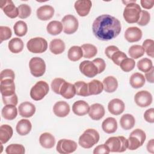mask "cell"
<instances>
[{"label": "cell", "mask_w": 154, "mask_h": 154, "mask_svg": "<svg viewBox=\"0 0 154 154\" xmlns=\"http://www.w3.org/2000/svg\"><path fill=\"white\" fill-rule=\"evenodd\" d=\"M37 16L41 20H48L54 14V8L49 5H44L37 10Z\"/></svg>", "instance_id": "e0dca14e"}, {"label": "cell", "mask_w": 154, "mask_h": 154, "mask_svg": "<svg viewBox=\"0 0 154 154\" xmlns=\"http://www.w3.org/2000/svg\"><path fill=\"white\" fill-rule=\"evenodd\" d=\"M74 85L75 87L76 94L77 95L84 97L90 96L88 89V84L85 83L84 81H79L76 82Z\"/></svg>", "instance_id": "74e56055"}, {"label": "cell", "mask_w": 154, "mask_h": 154, "mask_svg": "<svg viewBox=\"0 0 154 154\" xmlns=\"http://www.w3.org/2000/svg\"><path fill=\"white\" fill-rule=\"evenodd\" d=\"M53 111L57 117H64L70 112V106L65 101H58L54 104Z\"/></svg>", "instance_id": "d6986e66"}, {"label": "cell", "mask_w": 154, "mask_h": 154, "mask_svg": "<svg viewBox=\"0 0 154 154\" xmlns=\"http://www.w3.org/2000/svg\"><path fill=\"white\" fill-rule=\"evenodd\" d=\"M90 109L89 105L84 100H79L76 101L72 106L73 113L79 116H83L88 112Z\"/></svg>", "instance_id": "7402d4cb"}, {"label": "cell", "mask_w": 154, "mask_h": 154, "mask_svg": "<svg viewBox=\"0 0 154 154\" xmlns=\"http://www.w3.org/2000/svg\"><path fill=\"white\" fill-rule=\"evenodd\" d=\"M32 125L29 120L27 119H21L19 120L16 127V131L20 135L23 136L29 134L31 130Z\"/></svg>", "instance_id": "484cf974"}, {"label": "cell", "mask_w": 154, "mask_h": 154, "mask_svg": "<svg viewBox=\"0 0 154 154\" xmlns=\"http://www.w3.org/2000/svg\"><path fill=\"white\" fill-rule=\"evenodd\" d=\"M81 48L82 49L83 57L84 58H91L97 54V49L96 47L93 45L86 43L82 45Z\"/></svg>", "instance_id": "8d00e7d4"}, {"label": "cell", "mask_w": 154, "mask_h": 154, "mask_svg": "<svg viewBox=\"0 0 154 154\" xmlns=\"http://www.w3.org/2000/svg\"><path fill=\"white\" fill-rule=\"evenodd\" d=\"M3 103L6 105H16L18 102L17 96L16 93L9 96H2Z\"/></svg>", "instance_id": "f907efd6"}, {"label": "cell", "mask_w": 154, "mask_h": 154, "mask_svg": "<svg viewBox=\"0 0 154 154\" xmlns=\"http://www.w3.org/2000/svg\"><path fill=\"white\" fill-rule=\"evenodd\" d=\"M119 66L123 71L128 72L134 69L135 66V62L132 58H126L120 63Z\"/></svg>", "instance_id": "7bdbcfd3"}, {"label": "cell", "mask_w": 154, "mask_h": 154, "mask_svg": "<svg viewBox=\"0 0 154 154\" xmlns=\"http://www.w3.org/2000/svg\"><path fill=\"white\" fill-rule=\"evenodd\" d=\"M90 95H96L101 93L103 90V84L97 79H93L88 84Z\"/></svg>", "instance_id": "836d02e7"}, {"label": "cell", "mask_w": 154, "mask_h": 154, "mask_svg": "<svg viewBox=\"0 0 154 154\" xmlns=\"http://www.w3.org/2000/svg\"><path fill=\"white\" fill-rule=\"evenodd\" d=\"M40 145L45 149H51L55 144V139L53 135L49 132H45L40 135L39 137Z\"/></svg>", "instance_id": "cb8c5ba5"}, {"label": "cell", "mask_w": 154, "mask_h": 154, "mask_svg": "<svg viewBox=\"0 0 154 154\" xmlns=\"http://www.w3.org/2000/svg\"><path fill=\"white\" fill-rule=\"evenodd\" d=\"M153 72H154V67H152L151 69L145 73V77L147 81L150 83H153Z\"/></svg>", "instance_id": "680465c9"}, {"label": "cell", "mask_w": 154, "mask_h": 154, "mask_svg": "<svg viewBox=\"0 0 154 154\" xmlns=\"http://www.w3.org/2000/svg\"><path fill=\"white\" fill-rule=\"evenodd\" d=\"M141 5L142 7L145 9H150L153 7L154 5V1L153 0H141L140 1Z\"/></svg>", "instance_id": "6f0895ef"}, {"label": "cell", "mask_w": 154, "mask_h": 154, "mask_svg": "<svg viewBox=\"0 0 154 154\" xmlns=\"http://www.w3.org/2000/svg\"><path fill=\"white\" fill-rule=\"evenodd\" d=\"M120 22L115 17L109 14L98 16L93 22L92 30L99 40L107 41L116 38L121 32Z\"/></svg>", "instance_id": "6da1fadb"}, {"label": "cell", "mask_w": 154, "mask_h": 154, "mask_svg": "<svg viewBox=\"0 0 154 154\" xmlns=\"http://www.w3.org/2000/svg\"><path fill=\"white\" fill-rule=\"evenodd\" d=\"M125 103L124 102L119 99L116 98L112 99L109 102L108 105V109L109 112L116 116H118L122 114L125 110Z\"/></svg>", "instance_id": "2e32d148"}, {"label": "cell", "mask_w": 154, "mask_h": 154, "mask_svg": "<svg viewBox=\"0 0 154 154\" xmlns=\"http://www.w3.org/2000/svg\"><path fill=\"white\" fill-rule=\"evenodd\" d=\"M77 149V144L75 141L69 139H61L58 141L56 149L61 154H69L74 152Z\"/></svg>", "instance_id": "30bf717a"}, {"label": "cell", "mask_w": 154, "mask_h": 154, "mask_svg": "<svg viewBox=\"0 0 154 154\" xmlns=\"http://www.w3.org/2000/svg\"><path fill=\"white\" fill-rule=\"evenodd\" d=\"M63 26V31L67 34H72L75 32L78 28V20L72 14H67L61 19Z\"/></svg>", "instance_id": "9c48e42d"}, {"label": "cell", "mask_w": 154, "mask_h": 154, "mask_svg": "<svg viewBox=\"0 0 154 154\" xmlns=\"http://www.w3.org/2000/svg\"><path fill=\"white\" fill-rule=\"evenodd\" d=\"M153 67V63L151 60L147 58H144L139 60L137 63V67L138 70L143 72L149 71Z\"/></svg>", "instance_id": "60d3db41"}, {"label": "cell", "mask_w": 154, "mask_h": 154, "mask_svg": "<svg viewBox=\"0 0 154 154\" xmlns=\"http://www.w3.org/2000/svg\"><path fill=\"white\" fill-rule=\"evenodd\" d=\"M92 2L90 0H78L75 3L74 7L76 13L80 16H86L90 12Z\"/></svg>", "instance_id": "5bb4252c"}, {"label": "cell", "mask_w": 154, "mask_h": 154, "mask_svg": "<svg viewBox=\"0 0 154 154\" xmlns=\"http://www.w3.org/2000/svg\"><path fill=\"white\" fill-rule=\"evenodd\" d=\"M0 90L2 96H9L15 93V84L14 80L5 79L1 80Z\"/></svg>", "instance_id": "ac0fdd59"}, {"label": "cell", "mask_w": 154, "mask_h": 154, "mask_svg": "<svg viewBox=\"0 0 154 154\" xmlns=\"http://www.w3.org/2000/svg\"><path fill=\"white\" fill-rule=\"evenodd\" d=\"M146 138L144 131L141 129H136L131 134L128 139V148L131 150H134L141 146Z\"/></svg>", "instance_id": "5b68a950"}, {"label": "cell", "mask_w": 154, "mask_h": 154, "mask_svg": "<svg viewBox=\"0 0 154 154\" xmlns=\"http://www.w3.org/2000/svg\"><path fill=\"white\" fill-rule=\"evenodd\" d=\"M129 82L131 87L134 88H141L145 84L144 76L140 73H134L131 76Z\"/></svg>", "instance_id": "4dcf8cb0"}, {"label": "cell", "mask_w": 154, "mask_h": 154, "mask_svg": "<svg viewBox=\"0 0 154 154\" xmlns=\"http://www.w3.org/2000/svg\"><path fill=\"white\" fill-rule=\"evenodd\" d=\"M19 115L23 117L29 118L32 116L35 112V106L29 102H24L19 106Z\"/></svg>", "instance_id": "ffe728a7"}, {"label": "cell", "mask_w": 154, "mask_h": 154, "mask_svg": "<svg viewBox=\"0 0 154 154\" xmlns=\"http://www.w3.org/2000/svg\"><path fill=\"white\" fill-rule=\"evenodd\" d=\"M75 94L76 90L75 85L65 81L60 90V94L65 99H69L73 97Z\"/></svg>", "instance_id": "603a6c76"}, {"label": "cell", "mask_w": 154, "mask_h": 154, "mask_svg": "<svg viewBox=\"0 0 154 154\" xmlns=\"http://www.w3.org/2000/svg\"><path fill=\"white\" fill-rule=\"evenodd\" d=\"M2 116L4 119L8 120L14 119L17 115V110L15 105H6L2 109Z\"/></svg>", "instance_id": "83f0119b"}, {"label": "cell", "mask_w": 154, "mask_h": 154, "mask_svg": "<svg viewBox=\"0 0 154 154\" xmlns=\"http://www.w3.org/2000/svg\"><path fill=\"white\" fill-rule=\"evenodd\" d=\"M5 152L7 154H23L25 150L24 146L22 144H11L6 147Z\"/></svg>", "instance_id": "b9f144b4"}, {"label": "cell", "mask_w": 154, "mask_h": 154, "mask_svg": "<svg viewBox=\"0 0 154 154\" xmlns=\"http://www.w3.org/2000/svg\"><path fill=\"white\" fill-rule=\"evenodd\" d=\"M102 84L104 90L107 93H112L118 87L117 80L112 76H108L104 78Z\"/></svg>", "instance_id": "4316f807"}, {"label": "cell", "mask_w": 154, "mask_h": 154, "mask_svg": "<svg viewBox=\"0 0 154 154\" xmlns=\"http://www.w3.org/2000/svg\"><path fill=\"white\" fill-rule=\"evenodd\" d=\"M79 68L81 72L88 78H93L98 74V69L93 61H83L80 63Z\"/></svg>", "instance_id": "7c38bea8"}, {"label": "cell", "mask_w": 154, "mask_h": 154, "mask_svg": "<svg viewBox=\"0 0 154 154\" xmlns=\"http://www.w3.org/2000/svg\"><path fill=\"white\" fill-rule=\"evenodd\" d=\"M13 29L14 34L16 35L19 37L24 36L28 31L27 25L24 21L19 20L15 23L13 26Z\"/></svg>", "instance_id": "f35d334b"}, {"label": "cell", "mask_w": 154, "mask_h": 154, "mask_svg": "<svg viewBox=\"0 0 154 154\" xmlns=\"http://www.w3.org/2000/svg\"><path fill=\"white\" fill-rule=\"evenodd\" d=\"M128 53L132 59H138L144 54V50L141 46L135 45L129 48Z\"/></svg>", "instance_id": "ab89813d"}, {"label": "cell", "mask_w": 154, "mask_h": 154, "mask_svg": "<svg viewBox=\"0 0 154 154\" xmlns=\"http://www.w3.org/2000/svg\"><path fill=\"white\" fill-rule=\"evenodd\" d=\"M12 35V32L11 29L5 26H0V39L1 43H2L4 40H7L9 39Z\"/></svg>", "instance_id": "7dc6e473"}, {"label": "cell", "mask_w": 154, "mask_h": 154, "mask_svg": "<svg viewBox=\"0 0 154 154\" xmlns=\"http://www.w3.org/2000/svg\"><path fill=\"white\" fill-rule=\"evenodd\" d=\"M102 130L107 134L114 133L117 129V122L114 117L105 119L102 123Z\"/></svg>", "instance_id": "d4e9b609"}, {"label": "cell", "mask_w": 154, "mask_h": 154, "mask_svg": "<svg viewBox=\"0 0 154 154\" xmlns=\"http://www.w3.org/2000/svg\"><path fill=\"white\" fill-rule=\"evenodd\" d=\"M141 11L140 5L135 2L129 3L126 5L123 11V17L129 23H134L138 22Z\"/></svg>", "instance_id": "277c9868"}, {"label": "cell", "mask_w": 154, "mask_h": 154, "mask_svg": "<svg viewBox=\"0 0 154 154\" xmlns=\"http://www.w3.org/2000/svg\"><path fill=\"white\" fill-rule=\"evenodd\" d=\"M99 134L94 129H87L79 137L78 143L80 146L85 149H90L98 143Z\"/></svg>", "instance_id": "7a4b0ae2"}, {"label": "cell", "mask_w": 154, "mask_h": 154, "mask_svg": "<svg viewBox=\"0 0 154 154\" xmlns=\"http://www.w3.org/2000/svg\"><path fill=\"white\" fill-rule=\"evenodd\" d=\"M13 131L8 125H2L0 127V141L1 144L6 143L12 137Z\"/></svg>", "instance_id": "f546056e"}, {"label": "cell", "mask_w": 154, "mask_h": 154, "mask_svg": "<svg viewBox=\"0 0 154 154\" xmlns=\"http://www.w3.org/2000/svg\"><path fill=\"white\" fill-rule=\"evenodd\" d=\"M128 58L127 55H126L125 53H124L123 52L120 51V50L115 52L111 56V59L112 60V61H113V63L119 66L120 63L125 58Z\"/></svg>", "instance_id": "bcb514c9"}, {"label": "cell", "mask_w": 154, "mask_h": 154, "mask_svg": "<svg viewBox=\"0 0 154 154\" xmlns=\"http://www.w3.org/2000/svg\"><path fill=\"white\" fill-rule=\"evenodd\" d=\"M111 152H123L128 148V139L123 136L109 137L105 143Z\"/></svg>", "instance_id": "3957f363"}, {"label": "cell", "mask_w": 154, "mask_h": 154, "mask_svg": "<svg viewBox=\"0 0 154 154\" xmlns=\"http://www.w3.org/2000/svg\"><path fill=\"white\" fill-rule=\"evenodd\" d=\"M29 67L31 73L34 77H40L43 75L46 71L45 61L40 57H33L29 62Z\"/></svg>", "instance_id": "ba28073f"}, {"label": "cell", "mask_w": 154, "mask_h": 154, "mask_svg": "<svg viewBox=\"0 0 154 154\" xmlns=\"http://www.w3.org/2000/svg\"><path fill=\"white\" fill-rule=\"evenodd\" d=\"M67 56L69 59L72 61L79 60L83 57L82 49L78 46H73L68 51Z\"/></svg>", "instance_id": "d590c367"}, {"label": "cell", "mask_w": 154, "mask_h": 154, "mask_svg": "<svg viewBox=\"0 0 154 154\" xmlns=\"http://www.w3.org/2000/svg\"><path fill=\"white\" fill-rule=\"evenodd\" d=\"M142 47L148 56L152 58L154 57V41L153 40H145L143 43Z\"/></svg>", "instance_id": "ee69618b"}, {"label": "cell", "mask_w": 154, "mask_h": 154, "mask_svg": "<svg viewBox=\"0 0 154 154\" xmlns=\"http://www.w3.org/2000/svg\"><path fill=\"white\" fill-rule=\"evenodd\" d=\"M110 150L105 144L97 146L93 150L94 154H108Z\"/></svg>", "instance_id": "db71d44e"}, {"label": "cell", "mask_w": 154, "mask_h": 154, "mask_svg": "<svg viewBox=\"0 0 154 154\" xmlns=\"http://www.w3.org/2000/svg\"><path fill=\"white\" fill-rule=\"evenodd\" d=\"M147 151L151 153H153L154 151V142L153 139H151L150 141H148L147 144Z\"/></svg>", "instance_id": "91938a15"}, {"label": "cell", "mask_w": 154, "mask_h": 154, "mask_svg": "<svg viewBox=\"0 0 154 154\" xmlns=\"http://www.w3.org/2000/svg\"><path fill=\"white\" fill-rule=\"evenodd\" d=\"M144 120L150 123L154 122V109L153 108L147 109L144 114Z\"/></svg>", "instance_id": "11a10c76"}, {"label": "cell", "mask_w": 154, "mask_h": 154, "mask_svg": "<svg viewBox=\"0 0 154 154\" xmlns=\"http://www.w3.org/2000/svg\"><path fill=\"white\" fill-rule=\"evenodd\" d=\"M150 19V16L149 13L146 10H141L137 23L140 26H146L149 23Z\"/></svg>", "instance_id": "681fc988"}, {"label": "cell", "mask_w": 154, "mask_h": 154, "mask_svg": "<svg viewBox=\"0 0 154 154\" xmlns=\"http://www.w3.org/2000/svg\"><path fill=\"white\" fill-rule=\"evenodd\" d=\"M88 115L92 120H99L104 116L105 108L100 103H94L90 107Z\"/></svg>", "instance_id": "44dd1931"}, {"label": "cell", "mask_w": 154, "mask_h": 154, "mask_svg": "<svg viewBox=\"0 0 154 154\" xmlns=\"http://www.w3.org/2000/svg\"><path fill=\"white\" fill-rule=\"evenodd\" d=\"M15 75L14 72L11 69H4L1 72L0 80H3L5 79H14Z\"/></svg>", "instance_id": "f5cc1de1"}, {"label": "cell", "mask_w": 154, "mask_h": 154, "mask_svg": "<svg viewBox=\"0 0 154 154\" xmlns=\"http://www.w3.org/2000/svg\"><path fill=\"white\" fill-rule=\"evenodd\" d=\"M49 49L54 54H60L65 50L64 42L59 38L53 39L49 43Z\"/></svg>", "instance_id": "f1b7e54d"}, {"label": "cell", "mask_w": 154, "mask_h": 154, "mask_svg": "<svg viewBox=\"0 0 154 154\" xmlns=\"http://www.w3.org/2000/svg\"><path fill=\"white\" fill-rule=\"evenodd\" d=\"M8 46L9 50L12 53L17 54L23 50L24 45L23 41L20 38L14 37L9 41Z\"/></svg>", "instance_id": "d6a6232c"}, {"label": "cell", "mask_w": 154, "mask_h": 154, "mask_svg": "<svg viewBox=\"0 0 154 154\" xmlns=\"http://www.w3.org/2000/svg\"><path fill=\"white\" fill-rule=\"evenodd\" d=\"M135 123L134 117L130 114H125L122 116L120 120L121 127L125 130H129L132 129Z\"/></svg>", "instance_id": "1f68e13d"}, {"label": "cell", "mask_w": 154, "mask_h": 154, "mask_svg": "<svg viewBox=\"0 0 154 154\" xmlns=\"http://www.w3.org/2000/svg\"><path fill=\"white\" fill-rule=\"evenodd\" d=\"M26 47L28 50L32 53L41 54L47 50L48 42L42 37H34L28 41Z\"/></svg>", "instance_id": "8992f818"}, {"label": "cell", "mask_w": 154, "mask_h": 154, "mask_svg": "<svg viewBox=\"0 0 154 154\" xmlns=\"http://www.w3.org/2000/svg\"><path fill=\"white\" fill-rule=\"evenodd\" d=\"M119 49L116 46H113V45H111V46H108L105 50V55H106V57L111 59V57L112 56V55L116 51H119Z\"/></svg>", "instance_id": "9f6ffc18"}, {"label": "cell", "mask_w": 154, "mask_h": 154, "mask_svg": "<svg viewBox=\"0 0 154 154\" xmlns=\"http://www.w3.org/2000/svg\"><path fill=\"white\" fill-rule=\"evenodd\" d=\"M92 61L97 67L98 69V73H101L105 70L106 67V64L105 61L102 58H97L94 59Z\"/></svg>", "instance_id": "816d5d0a"}, {"label": "cell", "mask_w": 154, "mask_h": 154, "mask_svg": "<svg viewBox=\"0 0 154 154\" xmlns=\"http://www.w3.org/2000/svg\"><path fill=\"white\" fill-rule=\"evenodd\" d=\"M1 8L5 14L10 18L14 19L19 16L18 8L16 7L13 2L11 0L1 1Z\"/></svg>", "instance_id": "4fadbf2b"}, {"label": "cell", "mask_w": 154, "mask_h": 154, "mask_svg": "<svg viewBox=\"0 0 154 154\" xmlns=\"http://www.w3.org/2000/svg\"><path fill=\"white\" fill-rule=\"evenodd\" d=\"M135 103L140 107H147L152 102V96L151 93L146 90L137 92L134 96Z\"/></svg>", "instance_id": "8fae6325"}, {"label": "cell", "mask_w": 154, "mask_h": 154, "mask_svg": "<svg viewBox=\"0 0 154 154\" xmlns=\"http://www.w3.org/2000/svg\"><path fill=\"white\" fill-rule=\"evenodd\" d=\"M19 16L20 19H26L29 17L31 13V8L30 6L26 4H22L18 6Z\"/></svg>", "instance_id": "f6af8a7d"}, {"label": "cell", "mask_w": 154, "mask_h": 154, "mask_svg": "<svg viewBox=\"0 0 154 154\" xmlns=\"http://www.w3.org/2000/svg\"><path fill=\"white\" fill-rule=\"evenodd\" d=\"M124 36L125 39L130 43L138 42L142 37V31L136 26L129 27L125 31Z\"/></svg>", "instance_id": "9a60e30c"}, {"label": "cell", "mask_w": 154, "mask_h": 154, "mask_svg": "<svg viewBox=\"0 0 154 154\" xmlns=\"http://www.w3.org/2000/svg\"><path fill=\"white\" fill-rule=\"evenodd\" d=\"M49 90L48 84L44 81H39L31 88L30 96L34 100H40L48 93Z\"/></svg>", "instance_id": "52a82bcc"}, {"label": "cell", "mask_w": 154, "mask_h": 154, "mask_svg": "<svg viewBox=\"0 0 154 154\" xmlns=\"http://www.w3.org/2000/svg\"><path fill=\"white\" fill-rule=\"evenodd\" d=\"M63 26L62 23L57 20L50 22L46 26L47 32L49 34L53 35H56L60 34L63 31Z\"/></svg>", "instance_id": "e575fe53"}, {"label": "cell", "mask_w": 154, "mask_h": 154, "mask_svg": "<svg viewBox=\"0 0 154 154\" xmlns=\"http://www.w3.org/2000/svg\"><path fill=\"white\" fill-rule=\"evenodd\" d=\"M64 81L65 80L64 79L60 78H56L54 79L51 85L52 91L56 94H60V90Z\"/></svg>", "instance_id": "c3c4849f"}]
</instances>
